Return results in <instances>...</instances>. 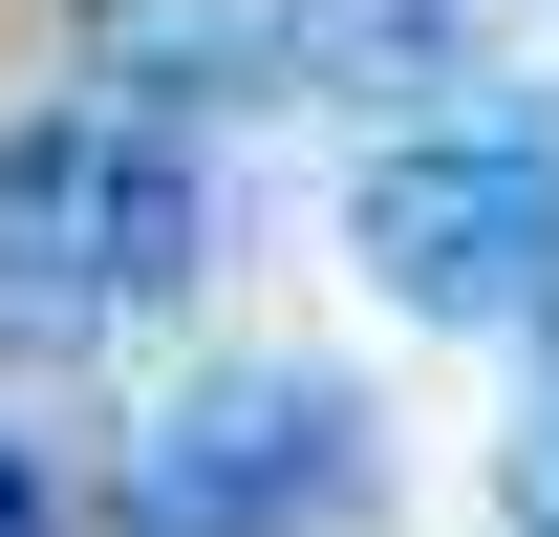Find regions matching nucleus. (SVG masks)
Masks as SVG:
<instances>
[{
  "mask_svg": "<svg viewBox=\"0 0 559 537\" xmlns=\"http://www.w3.org/2000/svg\"><path fill=\"white\" fill-rule=\"evenodd\" d=\"M194 279H215V172L173 108H108V86L0 108V344L22 366H86V344L173 323Z\"/></svg>",
  "mask_w": 559,
  "mask_h": 537,
  "instance_id": "1",
  "label": "nucleus"
},
{
  "mask_svg": "<svg viewBox=\"0 0 559 537\" xmlns=\"http://www.w3.org/2000/svg\"><path fill=\"white\" fill-rule=\"evenodd\" d=\"M108 108H409V86H516L538 0H86L66 22Z\"/></svg>",
  "mask_w": 559,
  "mask_h": 537,
  "instance_id": "2",
  "label": "nucleus"
},
{
  "mask_svg": "<svg viewBox=\"0 0 559 537\" xmlns=\"http://www.w3.org/2000/svg\"><path fill=\"white\" fill-rule=\"evenodd\" d=\"M345 237H366V279H388L430 344H516V323H559V151L495 130V108L388 130V151H366V194H345Z\"/></svg>",
  "mask_w": 559,
  "mask_h": 537,
  "instance_id": "3",
  "label": "nucleus"
},
{
  "mask_svg": "<svg viewBox=\"0 0 559 537\" xmlns=\"http://www.w3.org/2000/svg\"><path fill=\"white\" fill-rule=\"evenodd\" d=\"M366 473H388V430H366L345 366H215V387H173L130 430L108 537H345Z\"/></svg>",
  "mask_w": 559,
  "mask_h": 537,
  "instance_id": "4",
  "label": "nucleus"
},
{
  "mask_svg": "<svg viewBox=\"0 0 559 537\" xmlns=\"http://www.w3.org/2000/svg\"><path fill=\"white\" fill-rule=\"evenodd\" d=\"M0 537H66V473L22 452V430H0Z\"/></svg>",
  "mask_w": 559,
  "mask_h": 537,
  "instance_id": "5",
  "label": "nucleus"
},
{
  "mask_svg": "<svg viewBox=\"0 0 559 537\" xmlns=\"http://www.w3.org/2000/svg\"><path fill=\"white\" fill-rule=\"evenodd\" d=\"M516 494H538V537H559V408H538V452H516Z\"/></svg>",
  "mask_w": 559,
  "mask_h": 537,
  "instance_id": "6",
  "label": "nucleus"
}]
</instances>
